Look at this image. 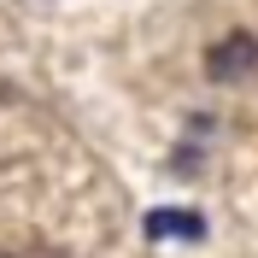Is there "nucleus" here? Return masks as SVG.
I'll use <instances>...</instances> for the list:
<instances>
[{
    "mask_svg": "<svg viewBox=\"0 0 258 258\" xmlns=\"http://www.w3.org/2000/svg\"><path fill=\"white\" fill-rule=\"evenodd\" d=\"M258 71V35L252 30H229L223 41L206 47V77L211 82H246Z\"/></svg>",
    "mask_w": 258,
    "mask_h": 258,
    "instance_id": "obj_1",
    "label": "nucleus"
},
{
    "mask_svg": "<svg viewBox=\"0 0 258 258\" xmlns=\"http://www.w3.org/2000/svg\"><path fill=\"white\" fill-rule=\"evenodd\" d=\"M147 241H206V217L200 211H182V206H164V211H147Z\"/></svg>",
    "mask_w": 258,
    "mask_h": 258,
    "instance_id": "obj_2",
    "label": "nucleus"
},
{
    "mask_svg": "<svg viewBox=\"0 0 258 258\" xmlns=\"http://www.w3.org/2000/svg\"><path fill=\"white\" fill-rule=\"evenodd\" d=\"M0 258H6V252H0Z\"/></svg>",
    "mask_w": 258,
    "mask_h": 258,
    "instance_id": "obj_3",
    "label": "nucleus"
}]
</instances>
